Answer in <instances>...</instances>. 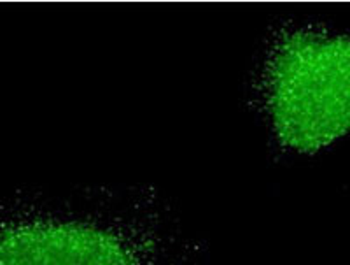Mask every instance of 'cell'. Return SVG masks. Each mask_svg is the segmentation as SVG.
<instances>
[{"mask_svg": "<svg viewBox=\"0 0 350 265\" xmlns=\"http://www.w3.org/2000/svg\"><path fill=\"white\" fill-rule=\"evenodd\" d=\"M262 111L275 141L312 155L350 134V34L295 30L261 71Z\"/></svg>", "mask_w": 350, "mask_h": 265, "instance_id": "cell-1", "label": "cell"}, {"mask_svg": "<svg viewBox=\"0 0 350 265\" xmlns=\"http://www.w3.org/2000/svg\"><path fill=\"white\" fill-rule=\"evenodd\" d=\"M168 241L146 221L65 211L0 223V265H165Z\"/></svg>", "mask_w": 350, "mask_h": 265, "instance_id": "cell-2", "label": "cell"}]
</instances>
